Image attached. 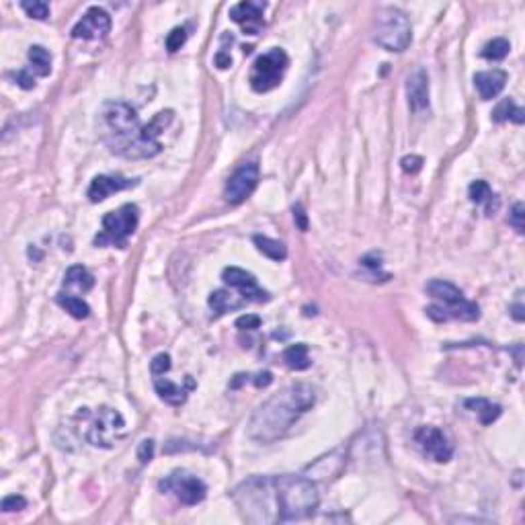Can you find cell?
<instances>
[{"label": "cell", "mask_w": 525, "mask_h": 525, "mask_svg": "<svg viewBox=\"0 0 525 525\" xmlns=\"http://www.w3.org/2000/svg\"><path fill=\"white\" fill-rule=\"evenodd\" d=\"M15 80H17V84L21 86V89H33L35 86V78L29 74V70H19L17 74H15Z\"/></svg>", "instance_id": "cell-39"}, {"label": "cell", "mask_w": 525, "mask_h": 525, "mask_svg": "<svg viewBox=\"0 0 525 525\" xmlns=\"http://www.w3.org/2000/svg\"><path fill=\"white\" fill-rule=\"evenodd\" d=\"M345 464V452L343 450H335V452H331L329 456H324V458H320L318 462H314L312 466L308 468V478H312V480H331V478H335L339 472H341V468Z\"/></svg>", "instance_id": "cell-19"}, {"label": "cell", "mask_w": 525, "mask_h": 525, "mask_svg": "<svg viewBox=\"0 0 525 525\" xmlns=\"http://www.w3.org/2000/svg\"><path fill=\"white\" fill-rule=\"evenodd\" d=\"M103 142L123 158H152L163 150L158 136L173 121V111H160L146 125L125 101H107L99 116Z\"/></svg>", "instance_id": "cell-1"}, {"label": "cell", "mask_w": 525, "mask_h": 525, "mask_svg": "<svg viewBox=\"0 0 525 525\" xmlns=\"http://www.w3.org/2000/svg\"><path fill=\"white\" fill-rule=\"evenodd\" d=\"M259 183V165L257 163H246L240 169L234 171V175L228 178L226 189H224V197L230 203H242L257 187Z\"/></svg>", "instance_id": "cell-12"}, {"label": "cell", "mask_w": 525, "mask_h": 525, "mask_svg": "<svg viewBox=\"0 0 525 525\" xmlns=\"http://www.w3.org/2000/svg\"><path fill=\"white\" fill-rule=\"evenodd\" d=\"M400 167H403V171H405V173L416 175V173L423 169V158H421V156H416V154H410V156H405V158L400 160Z\"/></svg>", "instance_id": "cell-36"}, {"label": "cell", "mask_w": 525, "mask_h": 525, "mask_svg": "<svg viewBox=\"0 0 525 525\" xmlns=\"http://www.w3.org/2000/svg\"><path fill=\"white\" fill-rule=\"evenodd\" d=\"M407 95L412 111H423L429 107V76L425 70H416L410 74L407 80Z\"/></svg>", "instance_id": "cell-18"}, {"label": "cell", "mask_w": 525, "mask_h": 525, "mask_svg": "<svg viewBox=\"0 0 525 525\" xmlns=\"http://www.w3.org/2000/svg\"><path fill=\"white\" fill-rule=\"evenodd\" d=\"M58 304L70 314V316H74V318H78V320H82V318H86L89 314H91V308H89V304L82 300V297H76V295H72V293H58Z\"/></svg>", "instance_id": "cell-25"}, {"label": "cell", "mask_w": 525, "mask_h": 525, "mask_svg": "<svg viewBox=\"0 0 525 525\" xmlns=\"http://www.w3.org/2000/svg\"><path fill=\"white\" fill-rule=\"evenodd\" d=\"M133 183L129 181V178H125V176H119V175H99L93 178V183H91V187H89V199L93 201V203H99V201H103V199H107L109 195H113L117 191H123V189H127V187H131Z\"/></svg>", "instance_id": "cell-17"}, {"label": "cell", "mask_w": 525, "mask_h": 525, "mask_svg": "<svg viewBox=\"0 0 525 525\" xmlns=\"http://www.w3.org/2000/svg\"><path fill=\"white\" fill-rule=\"evenodd\" d=\"M29 62H31V68L35 70V74H39V76H48L52 70V56L44 46L29 48Z\"/></svg>", "instance_id": "cell-27"}, {"label": "cell", "mask_w": 525, "mask_h": 525, "mask_svg": "<svg viewBox=\"0 0 525 525\" xmlns=\"http://www.w3.org/2000/svg\"><path fill=\"white\" fill-rule=\"evenodd\" d=\"M25 507H27V501H25V497H21V495H10V497H6V499L2 501V511H4V513L21 511V509H25Z\"/></svg>", "instance_id": "cell-35"}, {"label": "cell", "mask_w": 525, "mask_h": 525, "mask_svg": "<svg viewBox=\"0 0 525 525\" xmlns=\"http://www.w3.org/2000/svg\"><path fill=\"white\" fill-rule=\"evenodd\" d=\"M271 382H273V374H271V371H261V374H257V378H255V386H257V388H267Z\"/></svg>", "instance_id": "cell-41"}, {"label": "cell", "mask_w": 525, "mask_h": 525, "mask_svg": "<svg viewBox=\"0 0 525 525\" xmlns=\"http://www.w3.org/2000/svg\"><path fill=\"white\" fill-rule=\"evenodd\" d=\"M234 503L238 505L242 517L248 524H277L279 511H277V497H275V484L273 478L267 476H255L236 486L234 490Z\"/></svg>", "instance_id": "cell-4"}, {"label": "cell", "mask_w": 525, "mask_h": 525, "mask_svg": "<svg viewBox=\"0 0 525 525\" xmlns=\"http://www.w3.org/2000/svg\"><path fill=\"white\" fill-rule=\"evenodd\" d=\"M468 193H470V199H472L474 203H490V201L497 197L486 181H474V183L468 187Z\"/></svg>", "instance_id": "cell-30"}, {"label": "cell", "mask_w": 525, "mask_h": 525, "mask_svg": "<svg viewBox=\"0 0 525 525\" xmlns=\"http://www.w3.org/2000/svg\"><path fill=\"white\" fill-rule=\"evenodd\" d=\"M509 50H511L509 42H507V39H503V37H497V39L488 42V44L482 48V52H480V54H482V58L490 59V62H499V59L507 58Z\"/></svg>", "instance_id": "cell-29"}, {"label": "cell", "mask_w": 525, "mask_h": 525, "mask_svg": "<svg viewBox=\"0 0 525 525\" xmlns=\"http://www.w3.org/2000/svg\"><path fill=\"white\" fill-rule=\"evenodd\" d=\"M150 369H152V376H165L171 369V357L167 353L156 355L150 363Z\"/></svg>", "instance_id": "cell-33"}, {"label": "cell", "mask_w": 525, "mask_h": 525, "mask_svg": "<svg viewBox=\"0 0 525 525\" xmlns=\"http://www.w3.org/2000/svg\"><path fill=\"white\" fill-rule=\"evenodd\" d=\"M316 392L310 384H293L265 400L252 412L246 433L259 443H275L284 439L302 414L314 407Z\"/></svg>", "instance_id": "cell-2"}, {"label": "cell", "mask_w": 525, "mask_h": 525, "mask_svg": "<svg viewBox=\"0 0 525 525\" xmlns=\"http://www.w3.org/2000/svg\"><path fill=\"white\" fill-rule=\"evenodd\" d=\"M427 293L437 300L441 306V314H443V320H450V318H458V320H466V322H474L480 318V308L478 304L470 302L464 297V293L460 288H456L454 284L450 282H443V279H431L427 286H425Z\"/></svg>", "instance_id": "cell-7"}, {"label": "cell", "mask_w": 525, "mask_h": 525, "mask_svg": "<svg viewBox=\"0 0 525 525\" xmlns=\"http://www.w3.org/2000/svg\"><path fill=\"white\" fill-rule=\"evenodd\" d=\"M158 488L163 492L173 495L183 505H197L205 499V492H208V486L203 484V480H199L197 476L185 470L171 472L165 480H160Z\"/></svg>", "instance_id": "cell-10"}, {"label": "cell", "mask_w": 525, "mask_h": 525, "mask_svg": "<svg viewBox=\"0 0 525 525\" xmlns=\"http://www.w3.org/2000/svg\"><path fill=\"white\" fill-rule=\"evenodd\" d=\"M414 441L418 443V448L423 450L425 456H429L431 460L445 464L452 460L454 456V445L450 443V439L445 437V433L437 427H421L414 433Z\"/></svg>", "instance_id": "cell-11"}, {"label": "cell", "mask_w": 525, "mask_h": 525, "mask_svg": "<svg viewBox=\"0 0 525 525\" xmlns=\"http://www.w3.org/2000/svg\"><path fill=\"white\" fill-rule=\"evenodd\" d=\"M288 54L279 48H273L271 52L259 56L252 64V72H250V86L252 91L257 93H269L273 91L275 86L282 84L284 80V74L288 70Z\"/></svg>", "instance_id": "cell-9"}, {"label": "cell", "mask_w": 525, "mask_h": 525, "mask_svg": "<svg viewBox=\"0 0 525 525\" xmlns=\"http://www.w3.org/2000/svg\"><path fill=\"white\" fill-rule=\"evenodd\" d=\"M236 326L242 331H255L261 326V318L257 314H244V316L236 318Z\"/></svg>", "instance_id": "cell-38"}, {"label": "cell", "mask_w": 525, "mask_h": 525, "mask_svg": "<svg viewBox=\"0 0 525 525\" xmlns=\"http://www.w3.org/2000/svg\"><path fill=\"white\" fill-rule=\"evenodd\" d=\"M492 119H495L497 123H503V121H507V119H513L515 123H524V109L517 107L511 99H503V101L495 107Z\"/></svg>", "instance_id": "cell-28"}, {"label": "cell", "mask_w": 525, "mask_h": 525, "mask_svg": "<svg viewBox=\"0 0 525 525\" xmlns=\"http://www.w3.org/2000/svg\"><path fill=\"white\" fill-rule=\"evenodd\" d=\"M138 220H140V210L133 203H125L117 212H109L101 222L103 230L95 236V244L97 246L113 244L117 248H125L127 238L138 228Z\"/></svg>", "instance_id": "cell-8"}, {"label": "cell", "mask_w": 525, "mask_h": 525, "mask_svg": "<svg viewBox=\"0 0 525 525\" xmlns=\"http://www.w3.org/2000/svg\"><path fill=\"white\" fill-rule=\"evenodd\" d=\"M374 39L378 46H382L388 52H405L412 39L409 17L394 6L382 8L376 21Z\"/></svg>", "instance_id": "cell-6"}, {"label": "cell", "mask_w": 525, "mask_h": 525, "mask_svg": "<svg viewBox=\"0 0 525 525\" xmlns=\"http://www.w3.org/2000/svg\"><path fill=\"white\" fill-rule=\"evenodd\" d=\"M222 279L230 288L238 290L240 295L244 300H248V302H267L269 300V293L257 284L255 275L248 273V271H244V269H240V267H226L222 271Z\"/></svg>", "instance_id": "cell-14"}, {"label": "cell", "mask_w": 525, "mask_h": 525, "mask_svg": "<svg viewBox=\"0 0 525 525\" xmlns=\"http://www.w3.org/2000/svg\"><path fill=\"white\" fill-rule=\"evenodd\" d=\"M466 409L476 412L482 425L495 423V421L501 416V412H503V409H501L499 405H492V403L486 400V398H470V400H466Z\"/></svg>", "instance_id": "cell-21"}, {"label": "cell", "mask_w": 525, "mask_h": 525, "mask_svg": "<svg viewBox=\"0 0 525 525\" xmlns=\"http://www.w3.org/2000/svg\"><path fill=\"white\" fill-rule=\"evenodd\" d=\"M154 388H156V394L171 407H181L185 405L187 400V392L176 386L175 382H171L169 378H163V376H154Z\"/></svg>", "instance_id": "cell-20"}, {"label": "cell", "mask_w": 525, "mask_h": 525, "mask_svg": "<svg viewBox=\"0 0 525 525\" xmlns=\"http://www.w3.org/2000/svg\"><path fill=\"white\" fill-rule=\"evenodd\" d=\"M210 308L216 312V314H226L230 310H236L242 306L240 300H234V295L226 290H216V292L210 295Z\"/></svg>", "instance_id": "cell-26"}, {"label": "cell", "mask_w": 525, "mask_h": 525, "mask_svg": "<svg viewBox=\"0 0 525 525\" xmlns=\"http://www.w3.org/2000/svg\"><path fill=\"white\" fill-rule=\"evenodd\" d=\"M187 42V31L183 27H175L169 35H167V50L171 54H175L176 50L183 48V44Z\"/></svg>", "instance_id": "cell-32"}, {"label": "cell", "mask_w": 525, "mask_h": 525, "mask_svg": "<svg viewBox=\"0 0 525 525\" xmlns=\"http://www.w3.org/2000/svg\"><path fill=\"white\" fill-rule=\"evenodd\" d=\"M263 8L265 4L261 2H238L236 6L230 8V19L234 23L242 25L246 33L255 35L259 31V27L263 25Z\"/></svg>", "instance_id": "cell-15"}, {"label": "cell", "mask_w": 525, "mask_h": 525, "mask_svg": "<svg viewBox=\"0 0 525 525\" xmlns=\"http://www.w3.org/2000/svg\"><path fill=\"white\" fill-rule=\"evenodd\" d=\"M525 208L524 203H515L513 205V210H511V214H509V224L515 228V232L517 234H524V214Z\"/></svg>", "instance_id": "cell-34"}, {"label": "cell", "mask_w": 525, "mask_h": 525, "mask_svg": "<svg viewBox=\"0 0 525 525\" xmlns=\"http://www.w3.org/2000/svg\"><path fill=\"white\" fill-rule=\"evenodd\" d=\"M474 84L478 89L480 99L482 101H490V99L499 97L501 91L505 89V84H507V72L499 70V68H492V70H486V72H478V74H474Z\"/></svg>", "instance_id": "cell-16"}, {"label": "cell", "mask_w": 525, "mask_h": 525, "mask_svg": "<svg viewBox=\"0 0 525 525\" xmlns=\"http://www.w3.org/2000/svg\"><path fill=\"white\" fill-rule=\"evenodd\" d=\"M64 286L68 288H76V290H82V292H89L93 286H95V277L89 273L86 267L82 265H74L66 271L64 275Z\"/></svg>", "instance_id": "cell-23"}, {"label": "cell", "mask_w": 525, "mask_h": 525, "mask_svg": "<svg viewBox=\"0 0 525 525\" xmlns=\"http://www.w3.org/2000/svg\"><path fill=\"white\" fill-rule=\"evenodd\" d=\"M252 242H255V246L259 248V252H263V255L269 257L271 261H284V259L288 257V248H286V244L279 242V240H273V238H269V236L257 234V236H252Z\"/></svg>", "instance_id": "cell-22"}, {"label": "cell", "mask_w": 525, "mask_h": 525, "mask_svg": "<svg viewBox=\"0 0 525 525\" xmlns=\"http://www.w3.org/2000/svg\"><path fill=\"white\" fill-rule=\"evenodd\" d=\"M273 484H275L279 522L306 519L316 511L320 497L312 478L284 474V476H273Z\"/></svg>", "instance_id": "cell-3"}, {"label": "cell", "mask_w": 525, "mask_h": 525, "mask_svg": "<svg viewBox=\"0 0 525 525\" xmlns=\"http://www.w3.org/2000/svg\"><path fill=\"white\" fill-rule=\"evenodd\" d=\"M152 458H154V441L144 439L138 448V460H140V464H148Z\"/></svg>", "instance_id": "cell-37"}, {"label": "cell", "mask_w": 525, "mask_h": 525, "mask_svg": "<svg viewBox=\"0 0 525 525\" xmlns=\"http://www.w3.org/2000/svg\"><path fill=\"white\" fill-rule=\"evenodd\" d=\"M293 220H295V226H297L302 232L308 230V216H306V212H304V208H302L300 203L293 205Z\"/></svg>", "instance_id": "cell-40"}, {"label": "cell", "mask_w": 525, "mask_h": 525, "mask_svg": "<svg viewBox=\"0 0 525 525\" xmlns=\"http://www.w3.org/2000/svg\"><path fill=\"white\" fill-rule=\"evenodd\" d=\"M284 361L290 369H308L310 367V357H308V345L306 343H295L292 347L284 351Z\"/></svg>", "instance_id": "cell-24"}, {"label": "cell", "mask_w": 525, "mask_h": 525, "mask_svg": "<svg viewBox=\"0 0 525 525\" xmlns=\"http://www.w3.org/2000/svg\"><path fill=\"white\" fill-rule=\"evenodd\" d=\"M21 8H23L31 19H37V21H44V19L50 17V6H48V2H42V0L21 2Z\"/></svg>", "instance_id": "cell-31"}, {"label": "cell", "mask_w": 525, "mask_h": 525, "mask_svg": "<svg viewBox=\"0 0 525 525\" xmlns=\"http://www.w3.org/2000/svg\"><path fill=\"white\" fill-rule=\"evenodd\" d=\"M76 421L80 423V435L95 448H113V443L125 431L123 416L111 407H99L97 410L78 409Z\"/></svg>", "instance_id": "cell-5"}, {"label": "cell", "mask_w": 525, "mask_h": 525, "mask_svg": "<svg viewBox=\"0 0 525 525\" xmlns=\"http://www.w3.org/2000/svg\"><path fill=\"white\" fill-rule=\"evenodd\" d=\"M216 66H218V68H222V70L230 68V66H232V58H230V54H226V52H218V54H216Z\"/></svg>", "instance_id": "cell-42"}, {"label": "cell", "mask_w": 525, "mask_h": 525, "mask_svg": "<svg viewBox=\"0 0 525 525\" xmlns=\"http://www.w3.org/2000/svg\"><path fill=\"white\" fill-rule=\"evenodd\" d=\"M111 29V17L107 10L99 6H91L82 19L72 27V37L74 39H99L105 37Z\"/></svg>", "instance_id": "cell-13"}, {"label": "cell", "mask_w": 525, "mask_h": 525, "mask_svg": "<svg viewBox=\"0 0 525 525\" xmlns=\"http://www.w3.org/2000/svg\"><path fill=\"white\" fill-rule=\"evenodd\" d=\"M511 314H513V318H515V320L524 322L525 314H524V306H522V304H515V306H511Z\"/></svg>", "instance_id": "cell-43"}]
</instances>
